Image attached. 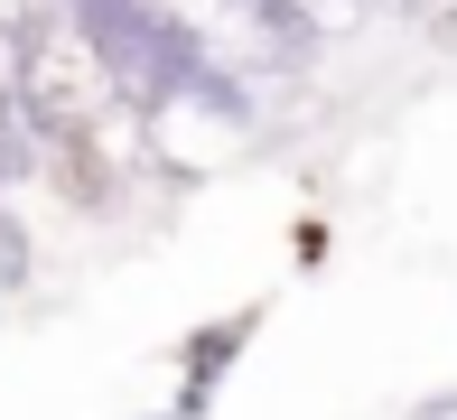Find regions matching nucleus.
Here are the masks:
<instances>
[{"mask_svg":"<svg viewBox=\"0 0 457 420\" xmlns=\"http://www.w3.org/2000/svg\"><path fill=\"white\" fill-rule=\"evenodd\" d=\"M75 38L94 47V66L112 94L131 103H169V94H205V103H234L215 47L169 10V0H66Z\"/></svg>","mask_w":457,"mask_h":420,"instance_id":"f257e3e1","label":"nucleus"},{"mask_svg":"<svg viewBox=\"0 0 457 420\" xmlns=\"http://www.w3.org/2000/svg\"><path fill=\"white\" fill-rule=\"evenodd\" d=\"M411 420H457V392H429V402L411 411Z\"/></svg>","mask_w":457,"mask_h":420,"instance_id":"f03ea898","label":"nucleus"},{"mask_svg":"<svg viewBox=\"0 0 457 420\" xmlns=\"http://www.w3.org/2000/svg\"><path fill=\"white\" fill-rule=\"evenodd\" d=\"M373 10H411V0H373Z\"/></svg>","mask_w":457,"mask_h":420,"instance_id":"7ed1b4c3","label":"nucleus"}]
</instances>
